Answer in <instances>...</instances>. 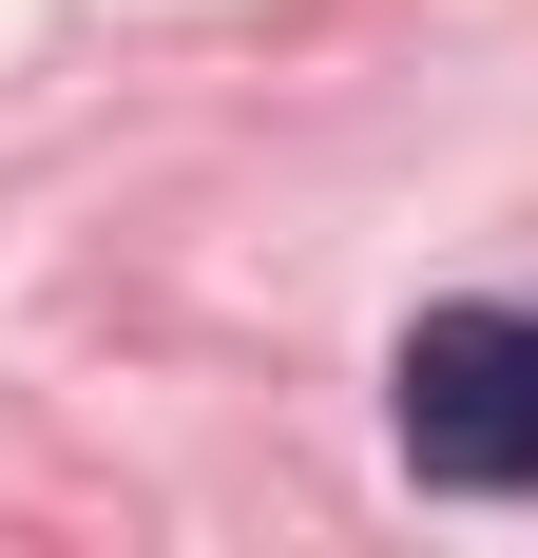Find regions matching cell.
<instances>
[{"instance_id": "obj_1", "label": "cell", "mask_w": 538, "mask_h": 558, "mask_svg": "<svg viewBox=\"0 0 538 558\" xmlns=\"http://www.w3.org/2000/svg\"><path fill=\"white\" fill-rule=\"evenodd\" d=\"M384 424L442 501H538V289H481V308H424L404 366H384Z\"/></svg>"}]
</instances>
